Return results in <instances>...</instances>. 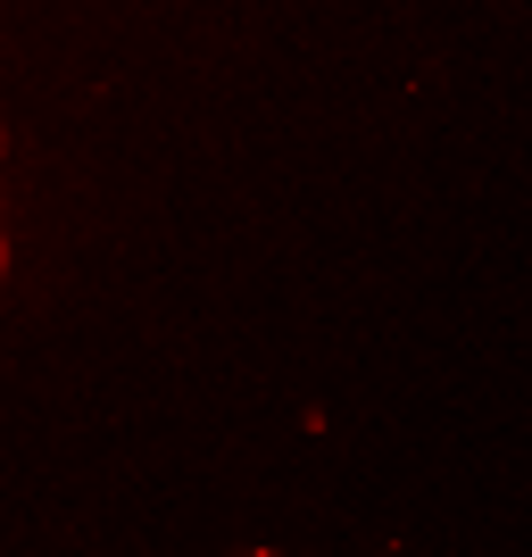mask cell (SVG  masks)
Here are the masks:
<instances>
[{
	"mask_svg": "<svg viewBox=\"0 0 532 557\" xmlns=\"http://www.w3.org/2000/svg\"><path fill=\"white\" fill-rule=\"evenodd\" d=\"M0 275H9V242H0Z\"/></svg>",
	"mask_w": 532,
	"mask_h": 557,
	"instance_id": "obj_1",
	"label": "cell"
},
{
	"mask_svg": "<svg viewBox=\"0 0 532 557\" xmlns=\"http://www.w3.org/2000/svg\"><path fill=\"white\" fill-rule=\"evenodd\" d=\"M0 159H9V125H0Z\"/></svg>",
	"mask_w": 532,
	"mask_h": 557,
	"instance_id": "obj_2",
	"label": "cell"
}]
</instances>
